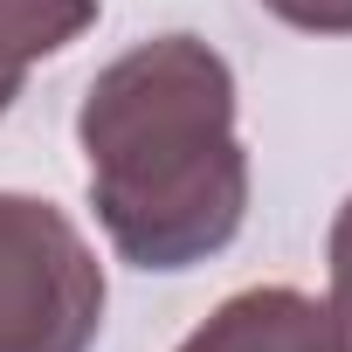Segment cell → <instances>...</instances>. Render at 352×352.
I'll use <instances>...</instances> for the list:
<instances>
[{
    "label": "cell",
    "instance_id": "cell-6",
    "mask_svg": "<svg viewBox=\"0 0 352 352\" xmlns=\"http://www.w3.org/2000/svg\"><path fill=\"white\" fill-rule=\"evenodd\" d=\"M297 35H352V0H263Z\"/></svg>",
    "mask_w": 352,
    "mask_h": 352
},
{
    "label": "cell",
    "instance_id": "cell-3",
    "mask_svg": "<svg viewBox=\"0 0 352 352\" xmlns=\"http://www.w3.org/2000/svg\"><path fill=\"white\" fill-rule=\"evenodd\" d=\"M180 352H338V331H331V311L311 290L256 283V290L221 297L180 338Z\"/></svg>",
    "mask_w": 352,
    "mask_h": 352
},
{
    "label": "cell",
    "instance_id": "cell-2",
    "mask_svg": "<svg viewBox=\"0 0 352 352\" xmlns=\"http://www.w3.org/2000/svg\"><path fill=\"white\" fill-rule=\"evenodd\" d=\"M104 263L42 194H0V352H90L104 331Z\"/></svg>",
    "mask_w": 352,
    "mask_h": 352
},
{
    "label": "cell",
    "instance_id": "cell-1",
    "mask_svg": "<svg viewBox=\"0 0 352 352\" xmlns=\"http://www.w3.org/2000/svg\"><path fill=\"white\" fill-rule=\"evenodd\" d=\"M90 208L131 270H194L249 221L235 69L201 35H152L104 63L76 104Z\"/></svg>",
    "mask_w": 352,
    "mask_h": 352
},
{
    "label": "cell",
    "instance_id": "cell-5",
    "mask_svg": "<svg viewBox=\"0 0 352 352\" xmlns=\"http://www.w3.org/2000/svg\"><path fill=\"white\" fill-rule=\"evenodd\" d=\"M324 270H331V331H338V352H352V194L345 208L331 214V235H324Z\"/></svg>",
    "mask_w": 352,
    "mask_h": 352
},
{
    "label": "cell",
    "instance_id": "cell-4",
    "mask_svg": "<svg viewBox=\"0 0 352 352\" xmlns=\"http://www.w3.org/2000/svg\"><path fill=\"white\" fill-rule=\"evenodd\" d=\"M97 21V0H0V118L14 111L35 63L69 49Z\"/></svg>",
    "mask_w": 352,
    "mask_h": 352
}]
</instances>
